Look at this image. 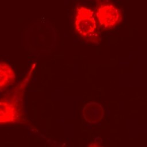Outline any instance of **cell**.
I'll use <instances>...</instances> for the list:
<instances>
[{"mask_svg": "<svg viewBox=\"0 0 147 147\" xmlns=\"http://www.w3.org/2000/svg\"><path fill=\"white\" fill-rule=\"evenodd\" d=\"M84 120L89 123H98L102 121L104 115V109L98 103L90 102L85 105L82 109Z\"/></svg>", "mask_w": 147, "mask_h": 147, "instance_id": "obj_4", "label": "cell"}, {"mask_svg": "<svg viewBox=\"0 0 147 147\" xmlns=\"http://www.w3.org/2000/svg\"><path fill=\"white\" fill-rule=\"evenodd\" d=\"M95 15L100 26L105 29L114 28L122 20L121 11L110 3L100 5L96 9Z\"/></svg>", "mask_w": 147, "mask_h": 147, "instance_id": "obj_3", "label": "cell"}, {"mask_svg": "<svg viewBox=\"0 0 147 147\" xmlns=\"http://www.w3.org/2000/svg\"><path fill=\"white\" fill-rule=\"evenodd\" d=\"M36 66L33 63L23 79L0 99V124L24 121V95Z\"/></svg>", "mask_w": 147, "mask_h": 147, "instance_id": "obj_1", "label": "cell"}, {"mask_svg": "<svg viewBox=\"0 0 147 147\" xmlns=\"http://www.w3.org/2000/svg\"><path fill=\"white\" fill-rule=\"evenodd\" d=\"M88 147H102V146H99V145H98V144H96L91 143V144H90L88 146Z\"/></svg>", "mask_w": 147, "mask_h": 147, "instance_id": "obj_6", "label": "cell"}, {"mask_svg": "<svg viewBox=\"0 0 147 147\" xmlns=\"http://www.w3.org/2000/svg\"><path fill=\"white\" fill-rule=\"evenodd\" d=\"M16 79V74L11 67L6 63H0V89L12 84Z\"/></svg>", "mask_w": 147, "mask_h": 147, "instance_id": "obj_5", "label": "cell"}, {"mask_svg": "<svg viewBox=\"0 0 147 147\" xmlns=\"http://www.w3.org/2000/svg\"><path fill=\"white\" fill-rule=\"evenodd\" d=\"M75 29L77 33L87 41L98 43L100 40L97 24L93 10L79 6L75 13Z\"/></svg>", "mask_w": 147, "mask_h": 147, "instance_id": "obj_2", "label": "cell"}]
</instances>
